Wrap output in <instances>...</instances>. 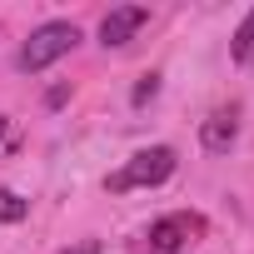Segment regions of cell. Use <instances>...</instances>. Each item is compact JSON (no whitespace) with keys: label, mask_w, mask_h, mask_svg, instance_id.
<instances>
[{"label":"cell","mask_w":254,"mask_h":254,"mask_svg":"<svg viewBox=\"0 0 254 254\" xmlns=\"http://www.w3.org/2000/svg\"><path fill=\"white\" fill-rule=\"evenodd\" d=\"M175 175V150L170 145H150V150H140V155H130L110 180H105V190L110 194H125V190H155V185H165Z\"/></svg>","instance_id":"cell-1"},{"label":"cell","mask_w":254,"mask_h":254,"mask_svg":"<svg viewBox=\"0 0 254 254\" xmlns=\"http://www.w3.org/2000/svg\"><path fill=\"white\" fill-rule=\"evenodd\" d=\"M80 45V25H70V20H45L25 45H20V70L25 75H40V70H50L60 55H70Z\"/></svg>","instance_id":"cell-2"},{"label":"cell","mask_w":254,"mask_h":254,"mask_svg":"<svg viewBox=\"0 0 254 254\" xmlns=\"http://www.w3.org/2000/svg\"><path fill=\"white\" fill-rule=\"evenodd\" d=\"M194 234H204V219H199V214H190V209H180V214L155 219L145 239H150V249H160V254H180Z\"/></svg>","instance_id":"cell-3"},{"label":"cell","mask_w":254,"mask_h":254,"mask_svg":"<svg viewBox=\"0 0 254 254\" xmlns=\"http://www.w3.org/2000/svg\"><path fill=\"white\" fill-rule=\"evenodd\" d=\"M150 20L145 5H115L105 20H100V45H130V35Z\"/></svg>","instance_id":"cell-4"},{"label":"cell","mask_w":254,"mask_h":254,"mask_svg":"<svg viewBox=\"0 0 254 254\" xmlns=\"http://www.w3.org/2000/svg\"><path fill=\"white\" fill-rule=\"evenodd\" d=\"M239 140V125H234V115H209L204 125H199V145L209 150V155H229V145Z\"/></svg>","instance_id":"cell-5"},{"label":"cell","mask_w":254,"mask_h":254,"mask_svg":"<svg viewBox=\"0 0 254 254\" xmlns=\"http://www.w3.org/2000/svg\"><path fill=\"white\" fill-rule=\"evenodd\" d=\"M229 55L239 60V65H249V55H254V10L244 15V25L234 30V45H229Z\"/></svg>","instance_id":"cell-6"},{"label":"cell","mask_w":254,"mask_h":254,"mask_svg":"<svg viewBox=\"0 0 254 254\" xmlns=\"http://www.w3.org/2000/svg\"><path fill=\"white\" fill-rule=\"evenodd\" d=\"M30 214V204L15 194V190H0V224H20Z\"/></svg>","instance_id":"cell-7"},{"label":"cell","mask_w":254,"mask_h":254,"mask_svg":"<svg viewBox=\"0 0 254 254\" xmlns=\"http://www.w3.org/2000/svg\"><path fill=\"white\" fill-rule=\"evenodd\" d=\"M160 95V75H145L140 85H135V105H145V100H155Z\"/></svg>","instance_id":"cell-8"},{"label":"cell","mask_w":254,"mask_h":254,"mask_svg":"<svg viewBox=\"0 0 254 254\" xmlns=\"http://www.w3.org/2000/svg\"><path fill=\"white\" fill-rule=\"evenodd\" d=\"M60 254H100V244H95V239H80L75 249H60Z\"/></svg>","instance_id":"cell-9"},{"label":"cell","mask_w":254,"mask_h":254,"mask_svg":"<svg viewBox=\"0 0 254 254\" xmlns=\"http://www.w3.org/2000/svg\"><path fill=\"white\" fill-rule=\"evenodd\" d=\"M5 130H10V120H5V115H0V145H5Z\"/></svg>","instance_id":"cell-10"},{"label":"cell","mask_w":254,"mask_h":254,"mask_svg":"<svg viewBox=\"0 0 254 254\" xmlns=\"http://www.w3.org/2000/svg\"><path fill=\"white\" fill-rule=\"evenodd\" d=\"M249 65H254V55H249Z\"/></svg>","instance_id":"cell-11"}]
</instances>
